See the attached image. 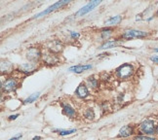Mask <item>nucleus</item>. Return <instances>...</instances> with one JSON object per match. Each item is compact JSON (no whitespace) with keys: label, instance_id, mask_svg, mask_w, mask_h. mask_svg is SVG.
Listing matches in <instances>:
<instances>
[{"label":"nucleus","instance_id":"obj_1","mask_svg":"<svg viewBox=\"0 0 158 140\" xmlns=\"http://www.w3.org/2000/svg\"><path fill=\"white\" fill-rule=\"evenodd\" d=\"M116 71H117V75L120 79H122V80H127V79H129L133 75L134 67L131 64L125 63L123 65L119 66Z\"/></svg>","mask_w":158,"mask_h":140},{"label":"nucleus","instance_id":"obj_2","mask_svg":"<svg viewBox=\"0 0 158 140\" xmlns=\"http://www.w3.org/2000/svg\"><path fill=\"white\" fill-rule=\"evenodd\" d=\"M69 0H62V1H58V2H56L55 4H53L52 6H50V7H48L43 12H41V13H39V14H37L36 16H34V19H39V18H41V17L50 14L51 12H54V11H56L57 9H60V7H62V6L69 4Z\"/></svg>","mask_w":158,"mask_h":140},{"label":"nucleus","instance_id":"obj_3","mask_svg":"<svg viewBox=\"0 0 158 140\" xmlns=\"http://www.w3.org/2000/svg\"><path fill=\"white\" fill-rule=\"evenodd\" d=\"M102 3L101 0H94V1H90L87 5H85L84 7H82L81 9H79L76 13V16L77 17H81V16H84L86 15L89 12L93 11L97 6H99L100 4Z\"/></svg>","mask_w":158,"mask_h":140},{"label":"nucleus","instance_id":"obj_4","mask_svg":"<svg viewBox=\"0 0 158 140\" xmlns=\"http://www.w3.org/2000/svg\"><path fill=\"white\" fill-rule=\"evenodd\" d=\"M148 35V33L145 31H141V30H136V29H129V30H126V31L123 33L122 37L125 39L143 38Z\"/></svg>","mask_w":158,"mask_h":140},{"label":"nucleus","instance_id":"obj_5","mask_svg":"<svg viewBox=\"0 0 158 140\" xmlns=\"http://www.w3.org/2000/svg\"><path fill=\"white\" fill-rule=\"evenodd\" d=\"M141 127V130L147 134H153L155 133V130L156 127L154 126V123L151 120H145L139 126Z\"/></svg>","mask_w":158,"mask_h":140},{"label":"nucleus","instance_id":"obj_6","mask_svg":"<svg viewBox=\"0 0 158 140\" xmlns=\"http://www.w3.org/2000/svg\"><path fill=\"white\" fill-rule=\"evenodd\" d=\"M41 58V51L38 48H29L27 52V58L30 62H38Z\"/></svg>","mask_w":158,"mask_h":140},{"label":"nucleus","instance_id":"obj_7","mask_svg":"<svg viewBox=\"0 0 158 140\" xmlns=\"http://www.w3.org/2000/svg\"><path fill=\"white\" fill-rule=\"evenodd\" d=\"M18 87V82L16 81V79L14 78H9L5 81V83L2 84V89L3 90L7 93L14 92Z\"/></svg>","mask_w":158,"mask_h":140},{"label":"nucleus","instance_id":"obj_8","mask_svg":"<svg viewBox=\"0 0 158 140\" xmlns=\"http://www.w3.org/2000/svg\"><path fill=\"white\" fill-rule=\"evenodd\" d=\"M48 48H49V50L54 53V54H58L60 52L63 51V44L60 43V40H52L51 42H49V45H48Z\"/></svg>","mask_w":158,"mask_h":140},{"label":"nucleus","instance_id":"obj_9","mask_svg":"<svg viewBox=\"0 0 158 140\" xmlns=\"http://www.w3.org/2000/svg\"><path fill=\"white\" fill-rule=\"evenodd\" d=\"M43 60L45 62L46 64H49V65H52V64H56L58 63L59 62V58L56 56V54H54L52 52L50 53H47L43 56Z\"/></svg>","mask_w":158,"mask_h":140},{"label":"nucleus","instance_id":"obj_10","mask_svg":"<svg viewBox=\"0 0 158 140\" xmlns=\"http://www.w3.org/2000/svg\"><path fill=\"white\" fill-rule=\"evenodd\" d=\"M76 95L78 97H80V98H85V97H87L88 94H89V92H88V89L87 87L85 86L84 84H80L78 86L76 92H75Z\"/></svg>","mask_w":158,"mask_h":140},{"label":"nucleus","instance_id":"obj_11","mask_svg":"<svg viewBox=\"0 0 158 140\" xmlns=\"http://www.w3.org/2000/svg\"><path fill=\"white\" fill-rule=\"evenodd\" d=\"M91 68H92V65H91V64H86V65H80V64H79V65H75V66H72V67H70L69 71L79 74V73H82L85 70H88V69H91Z\"/></svg>","mask_w":158,"mask_h":140},{"label":"nucleus","instance_id":"obj_12","mask_svg":"<svg viewBox=\"0 0 158 140\" xmlns=\"http://www.w3.org/2000/svg\"><path fill=\"white\" fill-rule=\"evenodd\" d=\"M133 134V127L131 126H124L119 130V136L121 137H128Z\"/></svg>","mask_w":158,"mask_h":140},{"label":"nucleus","instance_id":"obj_13","mask_svg":"<svg viewBox=\"0 0 158 140\" xmlns=\"http://www.w3.org/2000/svg\"><path fill=\"white\" fill-rule=\"evenodd\" d=\"M0 69H1L2 73H9L13 70V64L9 62H7V60H5V62L2 60L1 62V68Z\"/></svg>","mask_w":158,"mask_h":140},{"label":"nucleus","instance_id":"obj_14","mask_svg":"<svg viewBox=\"0 0 158 140\" xmlns=\"http://www.w3.org/2000/svg\"><path fill=\"white\" fill-rule=\"evenodd\" d=\"M121 21H122V17L121 16H115L111 17L105 22L106 26H114V24H118Z\"/></svg>","mask_w":158,"mask_h":140},{"label":"nucleus","instance_id":"obj_15","mask_svg":"<svg viewBox=\"0 0 158 140\" xmlns=\"http://www.w3.org/2000/svg\"><path fill=\"white\" fill-rule=\"evenodd\" d=\"M20 70L22 72H26V73H28V72H32L34 69H35V64L33 63H25L20 66Z\"/></svg>","mask_w":158,"mask_h":140},{"label":"nucleus","instance_id":"obj_16","mask_svg":"<svg viewBox=\"0 0 158 140\" xmlns=\"http://www.w3.org/2000/svg\"><path fill=\"white\" fill-rule=\"evenodd\" d=\"M64 113L69 117H74L75 115V110L69 105H64Z\"/></svg>","mask_w":158,"mask_h":140},{"label":"nucleus","instance_id":"obj_17","mask_svg":"<svg viewBox=\"0 0 158 140\" xmlns=\"http://www.w3.org/2000/svg\"><path fill=\"white\" fill-rule=\"evenodd\" d=\"M117 43V41L116 40H110V41H106V43L104 45H102L100 47V49H102V50H105V49H109V48H111L113 46H115Z\"/></svg>","mask_w":158,"mask_h":140},{"label":"nucleus","instance_id":"obj_18","mask_svg":"<svg viewBox=\"0 0 158 140\" xmlns=\"http://www.w3.org/2000/svg\"><path fill=\"white\" fill-rule=\"evenodd\" d=\"M39 94H40L39 93H36V94H33L31 95H29L25 101H23V103H25V104H27V103H32V102H34L39 97Z\"/></svg>","mask_w":158,"mask_h":140},{"label":"nucleus","instance_id":"obj_19","mask_svg":"<svg viewBox=\"0 0 158 140\" xmlns=\"http://www.w3.org/2000/svg\"><path fill=\"white\" fill-rule=\"evenodd\" d=\"M112 32H113V30L111 28H105V29H102V38H105V39L109 38L111 36Z\"/></svg>","mask_w":158,"mask_h":140},{"label":"nucleus","instance_id":"obj_20","mask_svg":"<svg viewBox=\"0 0 158 140\" xmlns=\"http://www.w3.org/2000/svg\"><path fill=\"white\" fill-rule=\"evenodd\" d=\"M84 115H85V117H86L87 119H89V120H93L95 118V113H94V111L92 110V109H87Z\"/></svg>","mask_w":158,"mask_h":140},{"label":"nucleus","instance_id":"obj_21","mask_svg":"<svg viewBox=\"0 0 158 140\" xmlns=\"http://www.w3.org/2000/svg\"><path fill=\"white\" fill-rule=\"evenodd\" d=\"M55 131H59V134L60 135H69V134H71V133H73L75 132L76 130H55Z\"/></svg>","mask_w":158,"mask_h":140},{"label":"nucleus","instance_id":"obj_22","mask_svg":"<svg viewBox=\"0 0 158 140\" xmlns=\"http://www.w3.org/2000/svg\"><path fill=\"white\" fill-rule=\"evenodd\" d=\"M88 83L90 85H92L93 88H96L97 86H98V82H97V80H95L94 78H89L88 79Z\"/></svg>","mask_w":158,"mask_h":140},{"label":"nucleus","instance_id":"obj_23","mask_svg":"<svg viewBox=\"0 0 158 140\" xmlns=\"http://www.w3.org/2000/svg\"><path fill=\"white\" fill-rule=\"evenodd\" d=\"M135 140H155V138L148 136H136Z\"/></svg>","mask_w":158,"mask_h":140},{"label":"nucleus","instance_id":"obj_24","mask_svg":"<svg viewBox=\"0 0 158 140\" xmlns=\"http://www.w3.org/2000/svg\"><path fill=\"white\" fill-rule=\"evenodd\" d=\"M70 35H71V38H73V39H77L79 36H80V34L78 32H74V31H70Z\"/></svg>","mask_w":158,"mask_h":140},{"label":"nucleus","instance_id":"obj_25","mask_svg":"<svg viewBox=\"0 0 158 140\" xmlns=\"http://www.w3.org/2000/svg\"><path fill=\"white\" fill-rule=\"evenodd\" d=\"M150 60H151V62H155V63H158V56H153V57H151V58H150Z\"/></svg>","mask_w":158,"mask_h":140},{"label":"nucleus","instance_id":"obj_26","mask_svg":"<svg viewBox=\"0 0 158 140\" xmlns=\"http://www.w3.org/2000/svg\"><path fill=\"white\" fill-rule=\"evenodd\" d=\"M18 117H19V115L16 114V115H13V116H10V117H9V120H15V119H17Z\"/></svg>","mask_w":158,"mask_h":140},{"label":"nucleus","instance_id":"obj_27","mask_svg":"<svg viewBox=\"0 0 158 140\" xmlns=\"http://www.w3.org/2000/svg\"><path fill=\"white\" fill-rule=\"evenodd\" d=\"M22 137V134H20V135H18V136H15V137H13V138H11V139H9V140H19L20 138Z\"/></svg>","mask_w":158,"mask_h":140},{"label":"nucleus","instance_id":"obj_28","mask_svg":"<svg viewBox=\"0 0 158 140\" xmlns=\"http://www.w3.org/2000/svg\"><path fill=\"white\" fill-rule=\"evenodd\" d=\"M39 139H41V137H38V136L33 137V140H39Z\"/></svg>","mask_w":158,"mask_h":140},{"label":"nucleus","instance_id":"obj_29","mask_svg":"<svg viewBox=\"0 0 158 140\" xmlns=\"http://www.w3.org/2000/svg\"><path fill=\"white\" fill-rule=\"evenodd\" d=\"M155 132L157 133V134H158V126H156V130H155Z\"/></svg>","mask_w":158,"mask_h":140},{"label":"nucleus","instance_id":"obj_30","mask_svg":"<svg viewBox=\"0 0 158 140\" xmlns=\"http://www.w3.org/2000/svg\"><path fill=\"white\" fill-rule=\"evenodd\" d=\"M154 51H155V52H157V53H158V49H154Z\"/></svg>","mask_w":158,"mask_h":140}]
</instances>
